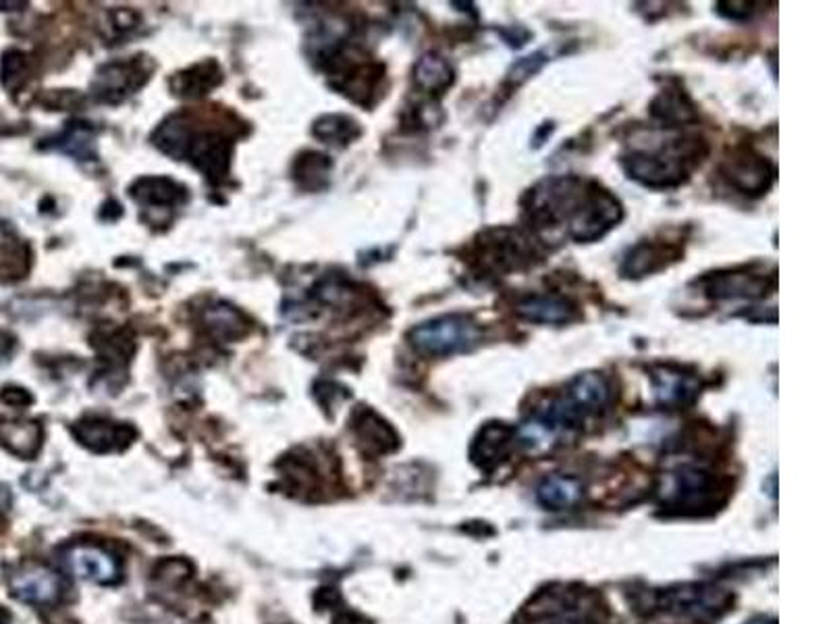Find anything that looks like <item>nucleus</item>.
Instances as JSON below:
<instances>
[{"label": "nucleus", "instance_id": "2", "mask_svg": "<svg viewBox=\"0 0 831 624\" xmlns=\"http://www.w3.org/2000/svg\"><path fill=\"white\" fill-rule=\"evenodd\" d=\"M709 155L707 139L698 134H675L659 144L640 148L632 146L622 152L620 164L626 178L647 189H675L693 178V171Z\"/></svg>", "mask_w": 831, "mask_h": 624}, {"label": "nucleus", "instance_id": "27", "mask_svg": "<svg viewBox=\"0 0 831 624\" xmlns=\"http://www.w3.org/2000/svg\"><path fill=\"white\" fill-rule=\"evenodd\" d=\"M331 161L320 152H302L293 162V180L304 189H322L329 182Z\"/></svg>", "mask_w": 831, "mask_h": 624}, {"label": "nucleus", "instance_id": "15", "mask_svg": "<svg viewBox=\"0 0 831 624\" xmlns=\"http://www.w3.org/2000/svg\"><path fill=\"white\" fill-rule=\"evenodd\" d=\"M130 194L139 207L148 212L162 210L169 219L173 208L181 207L187 200V189L171 178H142L130 187Z\"/></svg>", "mask_w": 831, "mask_h": 624}, {"label": "nucleus", "instance_id": "34", "mask_svg": "<svg viewBox=\"0 0 831 624\" xmlns=\"http://www.w3.org/2000/svg\"><path fill=\"white\" fill-rule=\"evenodd\" d=\"M2 397H4L7 402H13V404H17L20 397H22L23 404H29V402H32L29 393L25 392V390H7V392L2 393Z\"/></svg>", "mask_w": 831, "mask_h": 624}, {"label": "nucleus", "instance_id": "13", "mask_svg": "<svg viewBox=\"0 0 831 624\" xmlns=\"http://www.w3.org/2000/svg\"><path fill=\"white\" fill-rule=\"evenodd\" d=\"M9 589L17 600L25 603H52L59 600L63 583L57 573L45 566H23L9 577Z\"/></svg>", "mask_w": 831, "mask_h": 624}, {"label": "nucleus", "instance_id": "33", "mask_svg": "<svg viewBox=\"0 0 831 624\" xmlns=\"http://www.w3.org/2000/svg\"><path fill=\"white\" fill-rule=\"evenodd\" d=\"M15 344H17V342H15V335L9 333V331H2V329H0V360H4L7 356L13 354Z\"/></svg>", "mask_w": 831, "mask_h": 624}, {"label": "nucleus", "instance_id": "32", "mask_svg": "<svg viewBox=\"0 0 831 624\" xmlns=\"http://www.w3.org/2000/svg\"><path fill=\"white\" fill-rule=\"evenodd\" d=\"M755 2H738V0H723L716 4V13L728 22H748L755 15Z\"/></svg>", "mask_w": 831, "mask_h": 624}, {"label": "nucleus", "instance_id": "17", "mask_svg": "<svg viewBox=\"0 0 831 624\" xmlns=\"http://www.w3.org/2000/svg\"><path fill=\"white\" fill-rule=\"evenodd\" d=\"M412 79L420 93L439 98L455 84V70L443 54L427 52L416 61Z\"/></svg>", "mask_w": 831, "mask_h": 624}, {"label": "nucleus", "instance_id": "14", "mask_svg": "<svg viewBox=\"0 0 831 624\" xmlns=\"http://www.w3.org/2000/svg\"><path fill=\"white\" fill-rule=\"evenodd\" d=\"M75 438L91 452L105 454L123 450L134 440L135 431L125 423H113L107 418H84L75 425Z\"/></svg>", "mask_w": 831, "mask_h": 624}, {"label": "nucleus", "instance_id": "12", "mask_svg": "<svg viewBox=\"0 0 831 624\" xmlns=\"http://www.w3.org/2000/svg\"><path fill=\"white\" fill-rule=\"evenodd\" d=\"M65 568L73 577L96 585H114L121 578V564L98 546H73L63 554Z\"/></svg>", "mask_w": 831, "mask_h": 624}, {"label": "nucleus", "instance_id": "6", "mask_svg": "<svg viewBox=\"0 0 831 624\" xmlns=\"http://www.w3.org/2000/svg\"><path fill=\"white\" fill-rule=\"evenodd\" d=\"M721 178L738 194L748 198H761L775 184V164L757 152L753 146H734L723 161L719 162Z\"/></svg>", "mask_w": 831, "mask_h": 624}, {"label": "nucleus", "instance_id": "30", "mask_svg": "<svg viewBox=\"0 0 831 624\" xmlns=\"http://www.w3.org/2000/svg\"><path fill=\"white\" fill-rule=\"evenodd\" d=\"M27 75H29L27 54H23L20 50L7 52L2 59V84H4V88L15 93L27 82Z\"/></svg>", "mask_w": 831, "mask_h": 624}, {"label": "nucleus", "instance_id": "18", "mask_svg": "<svg viewBox=\"0 0 831 624\" xmlns=\"http://www.w3.org/2000/svg\"><path fill=\"white\" fill-rule=\"evenodd\" d=\"M649 111L663 127H680L698 121L697 105L682 88L661 90L652 98Z\"/></svg>", "mask_w": 831, "mask_h": 624}, {"label": "nucleus", "instance_id": "9", "mask_svg": "<svg viewBox=\"0 0 831 624\" xmlns=\"http://www.w3.org/2000/svg\"><path fill=\"white\" fill-rule=\"evenodd\" d=\"M730 596L716 587L688 585L677 591L665 594V608L682 619L695 623H709L725 612Z\"/></svg>", "mask_w": 831, "mask_h": 624}, {"label": "nucleus", "instance_id": "26", "mask_svg": "<svg viewBox=\"0 0 831 624\" xmlns=\"http://www.w3.org/2000/svg\"><path fill=\"white\" fill-rule=\"evenodd\" d=\"M52 148L75 157L77 161H91L94 159V130L90 123H68L61 136L48 139Z\"/></svg>", "mask_w": 831, "mask_h": 624}, {"label": "nucleus", "instance_id": "35", "mask_svg": "<svg viewBox=\"0 0 831 624\" xmlns=\"http://www.w3.org/2000/svg\"><path fill=\"white\" fill-rule=\"evenodd\" d=\"M537 624H576L574 621H570V619H560V616H547V619H542L540 623Z\"/></svg>", "mask_w": 831, "mask_h": 624}, {"label": "nucleus", "instance_id": "22", "mask_svg": "<svg viewBox=\"0 0 831 624\" xmlns=\"http://www.w3.org/2000/svg\"><path fill=\"white\" fill-rule=\"evenodd\" d=\"M583 498V484L570 475H549L537 487L540 506L549 510L572 509Z\"/></svg>", "mask_w": 831, "mask_h": 624}, {"label": "nucleus", "instance_id": "5", "mask_svg": "<svg viewBox=\"0 0 831 624\" xmlns=\"http://www.w3.org/2000/svg\"><path fill=\"white\" fill-rule=\"evenodd\" d=\"M702 296L713 302L761 301L775 290L778 276L775 269L765 273L757 265H742L734 269H723L695 281Z\"/></svg>", "mask_w": 831, "mask_h": 624}, {"label": "nucleus", "instance_id": "36", "mask_svg": "<svg viewBox=\"0 0 831 624\" xmlns=\"http://www.w3.org/2000/svg\"><path fill=\"white\" fill-rule=\"evenodd\" d=\"M750 624H775V621H767V619H757V621H753Z\"/></svg>", "mask_w": 831, "mask_h": 624}, {"label": "nucleus", "instance_id": "7", "mask_svg": "<svg viewBox=\"0 0 831 624\" xmlns=\"http://www.w3.org/2000/svg\"><path fill=\"white\" fill-rule=\"evenodd\" d=\"M150 77V68L146 57H135L130 61H114L100 68L94 82L91 93L96 100L107 105H119L132 94L137 93Z\"/></svg>", "mask_w": 831, "mask_h": 624}, {"label": "nucleus", "instance_id": "23", "mask_svg": "<svg viewBox=\"0 0 831 624\" xmlns=\"http://www.w3.org/2000/svg\"><path fill=\"white\" fill-rule=\"evenodd\" d=\"M91 346L96 347L107 370L123 369L134 356V338L125 329H100L94 335Z\"/></svg>", "mask_w": 831, "mask_h": 624}, {"label": "nucleus", "instance_id": "37", "mask_svg": "<svg viewBox=\"0 0 831 624\" xmlns=\"http://www.w3.org/2000/svg\"><path fill=\"white\" fill-rule=\"evenodd\" d=\"M7 621H9V616H7V614L0 610V624H7Z\"/></svg>", "mask_w": 831, "mask_h": 624}, {"label": "nucleus", "instance_id": "31", "mask_svg": "<svg viewBox=\"0 0 831 624\" xmlns=\"http://www.w3.org/2000/svg\"><path fill=\"white\" fill-rule=\"evenodd\" d=\"M29 258L22 246L4 244L0 246V279L2 281H15L27 273Z\"/></svg>", "mask_w": 831, "mask_h": 624}, {"label": "nucleus", "instance_id": "25", "mask_svg": "<svg viewBox=\"0 0 831 624\" xmlns=\"http://www.w3.org/2000/svg\"><path fill=\"white\" fill-rule=\"evenodd\" d=\"M711 484L713 481H711L709 473H705L700 468H693V466H684V468L672 473V486H670L668 493L675 504H693V502L707 498Z\"/></svg>", "mask_w": 831, "mask_h": 624}, {"label": "nucleus", "instance_id": "1", "mask_svg": "<svg viewBox=\"0 0 831 624\" xmlns=\"http://www.w3.org/2000/svg\"><path fill=\"white\" fill-rule=\"evenodd\" d=\"M522 212L535 233L563 230L576 244L603 240L624 221L622 200L597 180L553 175L522 196Z\"/></svg>", "mask_w": 831, "mask_h": 624}, {"label": "nucleus", "instance_id": "28", "mask_svg": "<svg viewBox=\"0 0 831 624\" xmlns=\"http://www.w3.org/2000/svg\"><path fill=\"white\" fill-rule=\"evenodd\" d=\"M313 134L325 144L347 146L362 136V127L358 121L350 115H325L313 125Z\"/></svg>", "mask_w": 831, "mask_h": 624}, {"label": "nucleus", "instance_id": "4", "mask_svg": "<svg viewBox=\"0 0 831 624\" xmlns=\"http://www.w3.org/2000/svg\"><path fill=\"white\" fill-rule=\"evenodd\" d=\"M482 342V327L468 313H448L407 331V344L425 358H450L473 352Z\"/></svg>", "mask_w": 831, "mask_h": 624}, {"label": "nucleus", "instance_id": "20", "mask_svg": "<svg viewBox=\"0 0 831 624\" xmlns=\"http://www.w3.org/2000/svg\"><path fill=\"white\" fill-rule=\"evenodd\" d=\"M42 427L36 420L0 423V443L23 461H32L42 448Z\"/></svg>", "mask_w": 831, "mask_h": 624}, {"label": "nucleus", "instance_id": "19", "mask_svg": "<svg viewBox=\"0 0 831 624\" xmlns=\"http://www.w3.org/2000/svg\"><path fill=\"white\" fill-rule=\"evenodd\" d=\"M516 429L503 423H489L480 429L473 445V461L485 468L499 463L508 456L512 443L516 441Z\"/></svg>", "mask_w": 831, "mask_h": 624}, {"label": "nucleus", "instance_id": "16", "mask_svg": "<svg viewBox=\"0 0 831 624\" xmlns=\"http://www.w3.org/2000/svg\"><path fill=\"white\" fill-rule=\"evenodd\" d=\"M352 429L356 433L362 452L366 454L381 456L398 450L400 445V438L393 431V427L370 408H358L354 413Z\"/></svg>", "mask_w": 831, "mask_h": 624}, {"label": "nucleus", "instance_id": "11", "mask_svg": "<svg viewBox=\"0 0 831 624\" xmlns=\"http://www.w3.org/2000/svg\"><path fill=\"white\" fill-rule=\"evenodd\" d=\"M652 392L661 406L684 408L697 402L700 395V379L677 365H655L651 367Z\"/></svg>", "mask_w": 831, "mask_h": 624}, {"label": "nucleus", "instance_id": "21", "mask_svg": "<svg viewBox=\"0 0 831 624\" xmlns=\"http://www.w3.org/2000/svg\"><path fill=\"white\" fill-rule=\"evenodd\" d=\"M203 323L210 331V335H215L217 340H223V342H237V340L246 338L247 329H249L246 317L237 308L229 306L225 302H217V304L208 306L204 310Z\"/></svg>", "mask_w": 831, "mask_h": 624}, {"label": "nucleus", "instance_id": "8", "mask_svg": "<svg viewBox=\"0 0 831 624\" xmlns=\"http://www.w3.org/2000/svg\"><path fill=\"white\" fill-rule=\"evenodd\" d=\"M684 248L677 242L668 240H643L634 244L622 258L620 276L624 279L651 278L680 262Z\"/></svg>", "mask_w": 831, "mask_h": 624}, {"label": "nucleus", "instance_id": "29", "mask_svg": "<svg viewBox=\"0 0 831 624\" xmlns=\"http://www.w3.org/2000/svg\"><path fill=\"white\" fill-rule=\"evenodd\" d=\"M551 57H553V52H551L549 48H542V50H537V52H533V54L520 59V61H516V63L510 68V71H508L505 84L512 86V88H517V86L526 84L530 77H535V75H537V73L551 61Z\"/></svg>", "mask_w": 831, "mask_h": 624}, {"label": "nucleus", "instance_id": "24", "mask_svg": "<svg viewBox=\"0 0 831 624\" xmlns=\"http://www.w3.org/2000/svg\"><path fill=\"white\" fill-rule=\"evenodd\" d=\"M221 82H223V71H221V68L215 61H206V63L194 65L190 70L178 73L173 77L171 86H173L175 94H180V96L198 98V96H204V94L215 90L217 86H221Z\"/></svg>", "mask_w": 831, "mask_h": 624}, {"label": "nucleus", "instance_id": "10", "mask_svg": "<svg viewBox=\"0 0 831 624\" xmlns=\"http://www.w3.org/2000/svg\"><path fill=\"white\" fill-rule=\"evenodd\" d=\"M514 313L517 319L526 323L553 325V327L576 323L581 319L578 302L553 292L522 296L514 304Z\"/></svg>", "mask_w": 831, "mask_h": 624}, {"label": "nucleus", "instance_id": "3", "mask_svg": "<svg viewBox=\"0 0 831 624\" xmlns=\"http://www.w3.org/2000/svg\"><path fill=\"white\" fill-rule=\"evenodd\" d=\"M468 267L478 278H508L542 262L539 244L516 228H487L466 248Z\"/></svg>", "mask_w": 831, "mask_h": 624}]
</instances>
